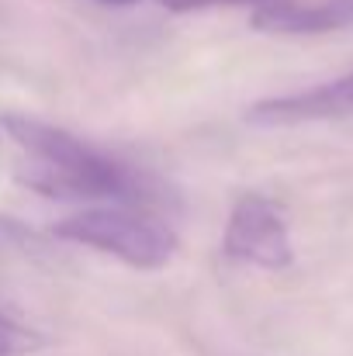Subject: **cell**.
<instances>
[{"mask_svg": "<svg viewBox=\"0 0 353 356\" xmlns=\"http://www.w3.org/2000/svg\"><path fill=\"white\" fill-rule=\"evenodd\" d=\"M0 128L21 145L28 159V166L21 170V184L45 197L125 204H146L159 197V187L135 173L128 163L94 149L59 124L28 115H3Z\"/></svg>", "mask_w": 353, "mask_h": 356, "instance_id": "obj_1", "label": "cell"}, {"mask_svg": "<svg viewBox=\"0 0 353 356\" xmlns=\"http://www.w3.org/2000/svg\"><path fill=\"white\" fill-rule=\"evenodd\" d=\"M52 232L63 242H77V245L108 252L135 270H159L177 252V236L166 222H159L149 211L128 208L125 201H118L115 208L77 211V215L63 218Z\"/></svg>", "mask_w": 353, "mask_h": 356, "instance_id": "obj_2", "label": "cell"}, {"mask_svg": "<svg viewBox=\"0 0 353 356\" xmlns=\"http://www.w3.org/2000/svg\"><path fill=\"white\" fill-rule=\"evenodd\" d=\"M222 252L233 263H249L260 270H288L295 263V249L284 211L263 194H242L229 211Z\"/></svg>", "mask_w": 353, "mask_h": 356, "instance_id": "obj_3", "label": "cell"}, {"mask_svg": "<svg viewBox=\"0 0 353 356\" xmlns=\"http://www.w3.org/2000/svg\"><path fill=\"white\" fill-rule=\"evenodd\" d=\"M353 115V73L298 90V94H284V97H267L256 101L246 121L263 124V128H288V124H305V121H333Z\"/></svg>", "mask_w": 353, "mask_h": 356, "instance_id": "obj_4", "label": "cell"}, {"mask_svg": "<svg viewBox=\"0 0 353 356\" xmlns=\"http://www.w3.org/2000/svg\"><path fill=\"white\" fill-rule=\"evenodd\" d=\"M353 24V0H263L253 10V28L267 35H326Z\"/></svg>", "mask_w": 353, "mask_h": 356, "instance_id": "obj_5", "label": "cell"}, {"mask_svg": "<svg viewBox=\"0 0 353 356\" xmlns=\"http://www.w3.org/2000/svg\"><path fill=\"white\" fill-rule=\"evenodd\" d=\"M38 346H42V339L31 329H24L21 322L0 315V356H24L35 353Z\"/></svg>", "mask_w": 353, "mask_h": 356, "instance_id": "obj_6", "label": "cell"}, {"mask_svg": "<svg viewBox=\"0 0 353 356\" xmlns=\"http://www.w3.org/2000/svg\"><path fill=\"white\" fill-rule=\"evenodd\" d=\"M156 3H163L166 10H177V14H184V10H205V7H235V3H263V0H156Z\"/></svg>", "mask_w": 353, "mask_h": 356, "instance_id": "obj_7", "label": "cell"}, {"mask_svg": "<svg viewBox=\"0 0 353 356\" xmlns=\"http://www.w3.org/2000/svg\"><path fill=\"white\" fill-rule=\"evenodd\" d=\"M101 3H111V7H132V3H139V0H101Z\"/></svg>", "mask_w": 353, "mask_h": 356, "instance_id": "obj_8", "label": "cell"}]
</instances>
